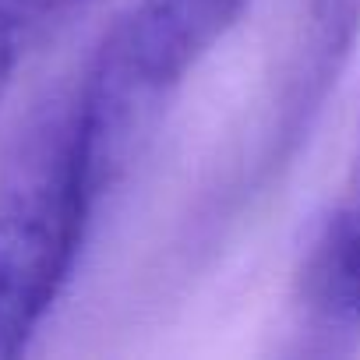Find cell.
<instances>
[{"label": "cell", "instance_id": "1", "mask_svg": "<svg viewBox=\"0 0 360 360\" xmlns=\"http://www.w3.org/2000/svg\"><path fill=\"white\" fill-rule=\"evenodd\" d=\"M120 138L89 64L43 92L0 148V360L22 356L60 304Z\"/></svg>", "mask_w": 360, "mask_h": 360}, {"label": "cell", "instance_id": "2", "mask_svg": "<svg viewBox=\"0 0 360 360\" xmlns=\"http://www.w3.org/2000/svg\"><path fill=\"white\" fill-rule=\"evenodd\" d=\"M248 8L251 0H131L89 60L120 131L141 103L188 82Z\"/></svg>", "mask_w": 360, "mask_h": 360}, {"label": "cell", "instance_id": "3", "mask_svg": "<svg viewBox=\"0 0 360 360\" xmlns=\"http://www.w3.org/2000/svg\"><path fill=\"white\" fill-rule=\"evenodd\" d=\"M360 32V0H300L297 39L276 106V152H290L314 124Z\"/></svg>", "mask_w": 360, "mask_h": 360}, {"label": "cell", "instance_id": "4", "mask_svg": "<svg viewBox=\"0 0 360 360\" xmlns=\"http://www.w3.org/2000/svg\"><path fill=\"white\" fill-rule=\"evenodd\" d=\"M8 11L15 15V22L22 25L29 46L36 50L43 39H50L85 0H4Z\"/></svg>", "mask_w": 360, "mask_h": 360}, {"label": "cell", "instance_id": "5", "mask_svg": "<svg viewBox=\"0 0 360 360\" xmlns=\"http://www.w3.org/2000/svg\"><path fill=\"white\" fill-rule=\"evenodd\" d=\"M29 53H32V46H29L22 25L15 22V15L8 11L4 0H0V103L8 99L11 82H15V75H18V68Z\"/></svg>", "mask_w": 360, "mask_h": 360}, {"label": "cell", "instance_id": "6", "mask_svg": "<svg viewBox=\"0 0 360 360\" xmlns=\"http://www.w3.org/2000/svg\"><path fill=\"white\" fill-rule=\"evenodd\" d=\"M325 216L332 223H339L342 230L360 237V113H356V138H353V152H349V169H346L342 195Z\"/></svg>", "mask_w": 360, "mask_h": 360}]
</instances>
